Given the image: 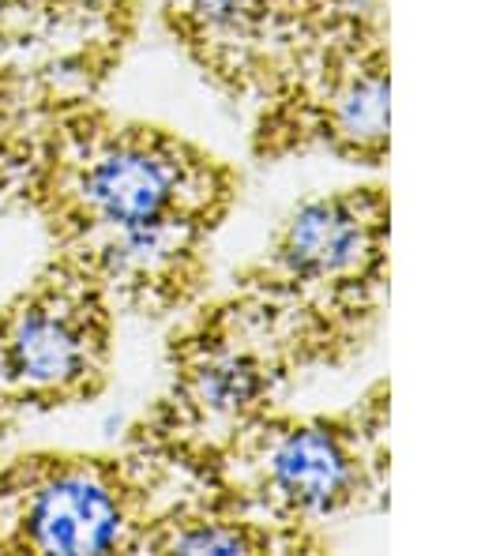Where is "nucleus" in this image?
Instances as JSON below:
<instances>
[{"mask_svg": "<svg viewBox=\"0 0 481 556\" xmlns=\"http://www.w3.org/2000/svg\"><path fill=\"white\" fill-rule=\"evenodd\" d=\"M110 313L91 275L23 301L0 320V388L15 395H79L102 380Z\"/></svg>", "mask_w": 481, "mask_h": 556, "instance_id": "obj_6", "label": "nucleus"}, {"mask_svg": "<svg viewBox=\"0 0 481 556\" xmlns=\"http://www.w3.org/2000/svg\"><path fill=\"white\" fill-rule=\"evenodd\" d=\"M244 511L320 534L324 522L391 508V380L339 414H267L207 459H189Z\"/></svg>", "mask_w": 481, "mask_h": 556, "instance_id": "obj_3", "label": "nucleus"}, {"mask_svg": "<svg viewBox=\"0 0 481 556\" xmlns=\"http://www.w3.org/2000/svg\"><path fill=\"white\" fill-rule=\"evenodd\" d=\"M169 395L159 410L154 444L174 459H207L241 429L275 410L293 362L241 298L203 308L174 339Z\"/></svg>", "mask_w": 481, "mask_h": 556, "instance_id": "obj_4", "label": "nucleus"}, {"mask_svg": "<svg viewBox=\"0 0 481 556\" xmlns=\"http://www.w3.org/2000/svg\"><path fill=\"white\" fill-rule=\"evenodd\" d=\"M238 293L293 369H342L362 357L391 301V188L365 181L301 200Z\"/></svg>", "mask_w": 481, "mask_h": 556, "instance_id": "obj_1", "label": "nucleus"}, {"mask_svg": "<svg viewBox=\"0 0 481 556\" xmlns=\"http://www.w3.org/2000/svg\"><path fill=\"white\" fill-rule=\"evenodd\" d=\"M87 233L132 230L166 218L218 226L238 195V177L215 154L166 128H110L87 143L72 177Z\"/></svg>", "mask_w": 481, "mask_h": 556, "instance_id": "obj_5", "label": "nucleus"}, {"mask_svg": "<svg viewBox=\"0 0 481 556\" xmlns=\"http://www.w3.org/2000/svg\"><path fill=\"white\" fill-rule=\"evenodd\" d=\"M305 0H174L169 20L200 68L238 94L264 91Z\"/></svg>", "mask_w": 481, "mask_h": 556, "instance_id": "obj_8", "label": "nucleus"}, {"mask_svg": "<svg viewBox=\"0 0 481 556\" xmlns=\"http://www.w3.org/2000/svg\"><path fill=\"white\" fill-rule=\"evenodd\" d=\"M151 522L147 493L102 459L56 463L30 485L20 515L23 542L38 553L98 556L140 549Z\"/></svg>", "mask_w": 481, "mask_h": 556, "instance_id": "obj_7", "label": "nucleus"}, {"mask_svg": "<svg viewBox=\"0 0 481 556\" xmlns=\"http://www.w3.org/2000/svg\"><path fill=\"white\" fill-rule=\"evenodd\" d=\"M260 159L331 154L384 169L391 159V20L384 0H305L264 84Z\"/></svg>", "mask_w": 481, "mask_h": 556, "instance_id": "obj_2", "label": "nucleus"}]
</instances>
